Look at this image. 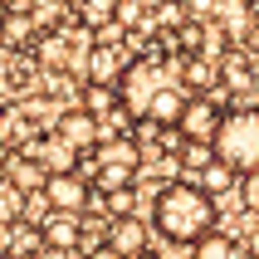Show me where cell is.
<instances>
[{"label":"cell","mask_w":259,"mask_h":259,"mask_svg":"<svg viewBox=\"0 0 259 259\" xmlns=\"http://www.w3.org/2000/svg\"><path fill=\"white\" fill-rule=\"evenodd\" d=\"M215 201L196 181H166L152 196V230L171 245H201L205 235H215Z\"/></svg>","instance_id":"1"},{"label":"cell","mask_w":259,"mask_h":259,"mask_svg":"<svg viewBox=\"0 0 259 259\" xmlns=\"http://www.w3.org/2000/svg\"><path fill=\"white\" fill-rule=\"evenodd\" d=\"M215 157L230 171H259V108H230L215 132Z\"/></svg>","instance_id":"2"},{"label":"cell","mask_w":259,"mask_h":259,"mask_svg":"<svg viewBox=\"0 0 259 259\" xmlns=\"http://www.w3.org/2000/svg\"><path fill=\"white\" fill-rule=\"evenodd\" d=\"M176 69H166V64H157V59H132L127 69H122V78H117V103H122V113L127 117H142L152 113V103H157L161 88H171Z\"/></svg>","instance_id":"3"},{"label":"cell","mask_w":259,"mask_h":259,"mask_svg":"<svg viewBox=\"0 0 259 259\" xmlns=\"http://www.w3.org/2000/svg\"><path fill=\"white\" fill-rule=\"evenodd\" d=\"M220 122H225V108H220L215 98H186V108H181V122H176V132H181L186 142H205V147H215Z\"/></svg>","instance_id":"4"},{"label":"cell","mask_w":259,"mask_h":259,"mask_svg":"<svg viewBox=\"0 0 259 259\" xmlns=\"http://www.w3.org/2000/svg\"><path fill=\"white\" fill-rule=\"evenodd\" d=\"M59 137V142H69L73 152H98L103 142V122L93 113H83V108H69V113H59V122L49 127Z\"/></svg>","instance_id":"5"},{"label":"cell","mask_w":259,"mask_h":259,"mask_svg":"<svg viewBox=\"0 0 259 259\" xmlns=\"http://www.w3.org/2000/svg\"><path fill=\"white\" fill-rule=\"evenodd\" d=\"M108 249H113L117 259H142V254H152V225L137 220V215L113 220V225H108Z\"/></svg>","instance_id":"6"},{"label":"cell","mask_w":259,"mask_h":259,"mask_svg":"<svg viewBox=\"0 0 259 259\" xmlns=\"http://www.w3.org/2000/svg\"><path fill=\"white\" fill-rule=\"evenodd\" d=\"M25 157H34L49 176H64V171H78V152H73L69 142H59L54 132H44V137H29L25 147H20Z\"/></svg>","instance_id":"7"},{"label":"cell","mask_w":259,"mask_h":259,"mask_svg":"<svg viewBox=\"0 0 259 259\" xmlns=\"http://www.w3.org/2000/svg\"><path fill=\"white\" fill-rule=\"evenodd\" d=\"M44 201L54 205L59 215H78L88 201H93V191L78 171H64V176H49V186H44Z\"/></svg>","instance_id":"8"},{"label":"cell","mask_w":259,"mask_h":259,"mask_svg":"<svg viewBox=\"0 0 259 259\" xmlns=\"http://www.w3.org/2000/svg\"><path fill=\"white\" fill-rule=\"evenodd\" d=\"M5 181H10L20 196H39V191L49 186V171H44L34 157H25V152H10V157H5Z\"/></svg>","instance_id":"9"},{"label":"cell","mask_w":259,"mask_h":259,"mask_svg":"<svg viewBox=\"0 0 259 259\" xmlns=\"http://www.w3.org/2000/svg\"><path fill=\"white\" fill-rule=\"evenodd\" d=\"M122 69H127V64L113 54V44H93V49H88V83H98V88H117Z\"/></svg>","instance_id":"10"},{"label":"cell","mask_w":259,"mask_h":259,"mask_svg":"<svg viewBox=\"0 0 259 259\" xmlns=\"http://www.w3.org/2000/svg\"><path fill=\"white\" fill-rule=\"evenodd\" d=\"M39 235H44L49 249H73L78 240H83V220H78V215H59V210H54V215L39 225Z\"/></svg>","instance_id":"11"},{"label":"cell","mask_w":259,"mask_h":259,"mask_svg":"<svg viewBox=\"0 0 259 259\" xmlns=\"http://www.w3.org/2000/svg\"><path fill=\"white\" fill-rule=\"evenodd\" d=\"M83 113H93L98 122H108L113 113H122V103H117V88H98V83H88V88H83Z\"/></svg>","instance_id":"12"},{"label":"cell","mask_w":259,"mask_h":259,"mask_svg":"<svg viewBox=\"0 0 259 259\" xmlns=\"http://www.w3.org/2000/svg\"><path fill=\"white\" fill-rule=\"evenodd\" d=\"M191 259H249V254L235 245L230 235H220V230H215V235H205L201 245L191 249Z\"/></svg>","instance_id":"13"},{"label":"cell","mask_w":259,"mask_h":259,"mask_svg":"<svg viewBox=\"0 0 259 259\" xmlns=\"http://www.w3.org/2000/svg\"><path fill=\"white\" fill-rule=\"evenodd\" d=\"M235 176H240V171H230V166H225V161H215V166H210V171H205L201 181H196V186H201L205 196H210V201H220V196H230V191L240 186V181H235Z\"/></svg>","instance_id":"14"},{"label":"cell","mask_w":259,"mask_h":259,"mask_svg":"<svg viewBox=\"0 0 259 259\" xmlns=\"http://www.w3.org/2000/svg\"><path fill=\"white\" fill-rule=\"evenodd\" d=\"M249 59L254 54H225L220 59V78L230 88H254V69H249Z\"/></svg>","instance_id":"15"},{"label":"cell","mask_w":259,"mask_h":259,"mask_svg":"<svg viewBox=\"0 0 259 259\" xmlns=\"http://www.w3.org/2000/svg\"><path fill=\"white\" fill-rule=\"evenodd\" d=\"M215 161H220V157H215V147H205V142H186V147H181V166H186L196 181H201V176L210 171Z\"/></svg>","instance_id":"16"},{"label":"cell","mask_w":259,"mask_h":259,"mask_svg":"<svg viewBox=\"0 0 259 259\" xmlns=\"http://www.w3.org/2000/svg\"><path fill=\"white\" fill-rule=\"evenodd\" d=\"M29 20L39 34H59L54 20H64V0H29Z\"/></svg>","instance_id":"17"},{"label":"cell","mask_w":259,"mask_h":259,"mask_svg":"<svg viewBox=\"0 0 259 259\" xmlns=\"http://www.w3.org/2000/svg\"><path fill=\"white\" fill-rule=\"evenodd\" d=\"M98 205L108 210L113 220H127V215H137V191H113V196H98Z\"/></svg>","instance_id":"18"},{"label":"cell","mask_w":259,"mask_h":259,"mask_svg":"<svg viewBox=\"0 0 259 259\" xmlns=\"http://www.w3.org/2000/svg\"><path fill=\"white\" fill-rule=\"evenodd\" d=\"M25 201H29V196H20L10 181H0V220H5V225L25 220Z\"/></svg>","instance_id":"19"},{"label":"cell","mask_w":259,"mask_h":259,"mask_svg":"<svg viewBox=\"0 0 259 259\" xmlns=\"http://www.w3.org/2000/svg\"><path fill=\"white\" fill-rule=\"evenodd\" d=\"M240 205H245V215L259 220V171L240 176Z\"/></svg>","instance_id":"20"},{"label":"cell","mask_w":259,"mask_h":259,"mask_svg":"<svg viewBox=\"0 0 259 259\" xmlns=\"http://www.w3.org/2000/svg\"><path fill=\"white\" fill-rule=\"evenodd\" d=\"M181 5H186V20H196V25H205L210 15H220V5H225V0H181Z\"/></svg>","instance_id":"21"},{"label":"cell","mask_w":259,"mask_h":259,"mask_svg":"<svg viewBox=\"0 0 259 259\" xmlns=\"http://www.w3.org/2000/svg\"><path fill=\"white\" fill-rule=\"evenodd\" d=\"M10 245H15V225H5V220H0V259L10 254Z\"/></svg>","instance_id":"22"},{"label":"cell","mask_w":259,"mask_h":259,"mask_svg":"<svg viewBox=\"0 0 259 259\" xmlns=\"http://www.w3.org/2000/svg\"><path fill=\"white\" fill-rule=\"evenodd\" d=\"M259 49V15H249V54Z\"/></svg>","instance_id":"23"},{"label":"cell","mask_w":259,"mask_h":259,"mask_svg":"<svg viewBox=\"0 0 259 259\" xmlns=\"http://www.w3.org/2000/svg\"><path fill=\"white\" fill-rule=\"evenodd\" d=\"M64 5H73V10H78V5H83V0H64Z\"/></svg>","instance_id":"24"},{"label":"cell","mask_w":259,"mask_h":259,"mask_svg":"<svg viewBox=\"0 0 259 259\" xmlns=\"http://www.w3.org/2000/svg\"><path fill=\"white\" fill-rule=\"evenodd\" d=\"M0 181H5V161H0Z\"/></svg>","instance_id":"25"},{"label":"cell","mask_w":259,"mask_h":259,"mask_svg":"<svg viewBox=\"0 0 259 259\" xmlns=\"http://www.w3.org/2000/svg\"><path fill=\"white\" fill-rule=\"evenodd\" d=\"M254 93H259V78H254Z\"/></svg>","instance_id":"26"},{"label":"cell","mask_w":259,"mask_h":259,"mask_svg":"<svg viewBox=\"0 0 259 259\" xmlns=\"http://www.w3.org/2000/svg\"><path fill=\"white\" fill-rule=\"evenodd\" d=\"M142 259H157V254H142Z\"/></svg>","instance_id":"27"},{"label":"cell","mask_w":259,"mask_h":259,"mask_svg":"<svg viewBox=\"0 0 259 259\" xmlns=\"http://www.w3.org/2000/svg\"><path fill=\"white\" fill-rule=\"evenodd\" d=\"M0 117H5V108H0Z\"/></svg>","instance_id":"28"},{"label":"cell","mask_w":259,"mask_h":259,"mask_svg":"<svg viewBox=\"0 0 259 259\" xmlns=\"http://www.w3.org/2000/svg\"><path fill=\"white\" fill-rule=\"evenodd\" d=\"M5 259H15V254H5Z\"/></svg>","instance_id":"29"}]
</instances>
